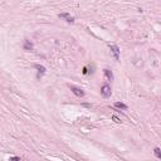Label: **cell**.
<instances>
[{
	"instance_id": "obj_1",
	"label": "cell",
	"mask_w": 161,
	"mask_h": 161,
	"mask_svg": "<svg viewBox=\"0 0 161 161\" xmlns=\"http://www.w3.org/2000/svg\"><path fill=\"white\" fill-rule=\"evenodd\" d=\"M111 93H112V91H111V87H110L108 84H103V86L101 87V94H102L105 98H110V97H111Z\"/></svg>"
},
{
	"instance_id": "obj_2",
	"label": "cell",
	"mask_w": 161,
	"mask_h": 161,
	"mask_svg": "<svg viewBox=\"0 0 161 161\" xmlns=\"http://www.w3.org/2000/svg\"><path fill=\"white\" fill-rule=\"evenodd\" d=\"M69 88H71V91L73 92L77 97H84V91L82 90L79 87H75V86H72V84H69Z\"/></svg>"
},
{
	"instance_id": "obj_3",
	"label": "cell",
	"mask_w": 161,
	"mask_h": 161,
	"mask_svg": "<svg viewBox=\"0 0 161 161\" xmlns=\"http://www.w3.org/2000/svg\"><path fill=\"white\" fill-rule=\"evenodd\" d=\"M110 49H111L112 53L115 54V59L116 61H118L120 59V48L117 45H115V44H110Z\"/></svg>"
},
{
	"instance_id": "obj_4",
	"label": "cell",
	"mask_w": 161,
	"mask_h": 161,
	"mask_svg": "<svg viewBox=\"0 0 161 161\" xmlns=\"http://www.w3.org/2000/svg\"><path fill=\"white\" fill-rule=\"evenodd\" d=\"M59 18L65 19V21H68V23H74V18L72 17V15H69L68 13H62V14H59Z\"/></svg>"
},
{
	"instance_id": "obj_5",
	"label": "cell",
	"mask_w": 161,
	"mask_h": 161,
	"mask_svg": "<svg viewBox=\"0 0 161 161\" xmlns=\"http://www.w3.org/2000/svg\"><path fill=\"white\" fill-rule=\"evenodd\" d=\"M103 73H105L106 75V78L108 81H113V73H112V71H110V69H103Z\"/></svg>"
},
{
	"instance_id": "obj_6",
	"label": "cell",
	"mask_w": 161,
	"mask_h": 161,
	"mask_svg": "<svg viewBox=\"0 0 161 161\" xmlns=\"http://www.w3.org/2000/svg\"><path fill=\"white\" fill-rule=\"evenodd\" d=\"M34 68L38 69V72H39L38 77H40V74H44V73H45V68H44L43 65H40V64H35V65H34Z\"/></svg>"
},
{
	"instance_id": "obj_7",
	"label": "cell",
	"mask_w": 161,
	"mask_h": 161,
	"mask_svg": "<svg viewBox=\"0 0 161 161\" xmlns=\"http://www.w3.org/2000/svg\"><path fill=\"white\" fill-rule=\"evenodd\" d=\"M115 107L116 108H120V110H127L128 107L125 105V103H122V102H116L115 103Z\"/></svg>"
},
{
	"instance_id": "obj_8",
	"label": "cell",
	"mask_w": 161,
	"mask_h": 161,
	"mask_svg": "<svg viewBox=\"0 0 161 161\" xmlns=\"http://www.w3.org/2000/svg\"><path fill=\"white\" fill-rule=\"evenodd\" d=\"M154 155H155L157 159L161 160V149H159V147H155V149H154Z\"/></svg>"
},
{
	"instance_id": "obj_9",
	"label": "cell",
	"mask_w": 161,
	"mask_h": 161,
	"mask_svg": "<svg viewBox=\"0 0 161 161\" xmlns=\"http://www.w3.org/2000/svg\"><path fill=\"white\" fill-rule=\"evenodd\" d=\"M33 48V44L30 43V40H25V44H24V49L25 50H30Z\"/></svg>"
},
{
	"instance_id": "obj_10",
	"label": "cell",
	"mask_w": 161,
	"mask_h": 161,
	"mask_svg": "<svg viewBox=\"0 0 161 161\" xmlns=\"http://www.w3.org/2000/svg\"><path fill=\"white\" fill-rule=\"evenodd\" d=\"M11 160H20V157H18V156H14V157H10Z\"/></svg>"
},
{
	"instance_id": "obj_11",
	"label": "cell",
	"mask_w": 161,
	"mask_h": 161,
	"mask_svg": "<svg viewBox=\"0 0 161 161\" xmlns=\"http://www.w3.org/2000/svg\"><path fill=\"white\" fill-rule=\"evenodd\" d=\"M112 118H113V120H115V121H116V122H121V121H120V120H118L117 117H116V116H113V117H112Z\"/></svg>"
}]
</instances>
